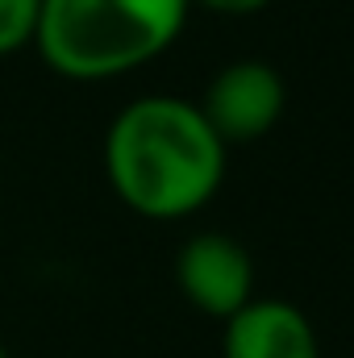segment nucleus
Instances as JSON below:
<instances>
[{
  "label": "nucleus",
  "instance_id": "nucleus-5",
  "mask_svg": "<svg viewBox=\"0 0 354 358\" xmlns=\"http://www.w3.org/2000/svg\"><path fill=\"white\" fill-rule=\"evenodd\" d=\"M225 358H321L313 321L288 300H250L225 321Z\"/></svg>",
  "mask_w": 354,
  "mask_h": 358
},
{
  "label": "nucleus",
  "instance_id": "nucleus-1",
  "mask_svg": "<svg viewBox=\"0 0 354 358\" xmlns=\"http://www.w3.org/2000/svg\"><path fill=\"white\" fill-rule=\"evenodd\" d=\"M225 142L183 96H142L104 134V176L125 208L146 221L200 213L225 179Z\"/></svg>",
  "mask_w": 354,
  "mask_h": 358
},
{
  "label": "nucleus",
  "instance_id": "nucleus-7",
  "mask_svg": "<svg viewBox=\"0 0 354 358\" xmlns=\"http://www.w3.org/2000/svg\"><path fill=\"white\" fill-rule=\"evenodd\" d=\"M187 4H200L208 13H225V17H246V13H259L271 0H187Z\"/></svg>",
  "mask_w": 354,
  "mask_h": 358
},
{
  "label": "nucleus",
  "instance_id": "nucleus-2",
  "mask_svg": "<svg viewBox=\"0 0 354 358\" xmlns=\"http://www.w3.org/2000/svg\"><path fill=\"white\" fill-rule=\"evenodd\" d=\"M187 8V0H42L34 50L63 80H121L176 46Z\"/></svg>",
  "mask_w": 354,
  "mask_h": 358
},
{
  "label": "nucleus",
  "instance_id": "nucleus-8",
  "mask_svg": "<svg viewBox=\"0 0 354 358\" xmlns=\"http://www.w3.org/2000/svg\"><path fill=\"white\" fill-rule=\"evenodd\" d=\"M0 358H8V355H4V346H0Z\"/></svg>",
  "mask_w": 354,
  "mask_h": 358
},
{
  "label": "nucleus",
  "instance_id": "nucleus-4",
  "mask_svg": "<svg viewBox=\"0 0 354 358\" xmlns=\"http://www.w3.org/2000/svg\"><path fill=\"white\" fill-rule=\"evenodd\" d=\"M179 292L204 317L229 321L238 308L255 300V263L242 242L229 234H196L183 242L176 259Z\"/></svg>",
  "mask_w": 354,
  "mask_h": 358
},
{
  "label": "nucleus",
  "instance_id": "nucleus-3",
  "mask_svg": "<svg viewBox=\"0 0 354 358\" xmlns=\"http://www.w3.org/2000/svg\"><path fill=\"white\" fill-rule=\"evenodd\" d=\"M283 104H288L283 76L263 59H238L213 76L200 113L225 146H242L267 138L279 125Z\"/></svg>",
  "mask_w": 354,
  "mask_h": 358
},
{
  "label": "nucleus",
  "instance_id": "nucleus-6",
  "mask_svg": "<svg viewBox=\"0 0 354 358\" xmlns=\"http://www.w3.org/2000/svg\"><path fill=\"white\" fill-rule=\"evenodd\" d=\"M42 17V0H0V55H17L34 46Z\"/></svg>",
  "mask_w": 354,
  "mask_h": 358
}]
</instances>
